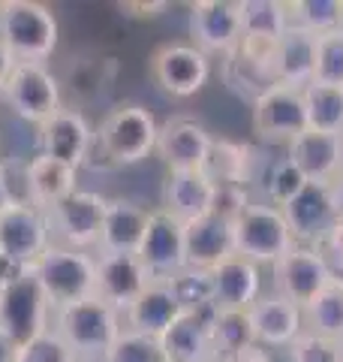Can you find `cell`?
I'll list each match as a JSON object with an SVG mask.
<instances>
[{
    "label": "cell",
    "mask_w": 343,
    "mask_h": 362,
    "mask_svg": "<svg viewBox=\"0 0 343 362\" xmlns=\"http://www.w3.org/2000/svg\"><path fill=\"white\" fill-rule=\"evenodd\" d=\"M280 211L286 223H289L295 242L307 247H316L325 239V233L337 223V211H335V202H331V187L319 185V181H307V187L292 202H286Z\"/></svg>",
    "instance_id": "cell-19"
},
{
    "label": "cell",
    "mask_w": 343,
    "mask_h": 362,
    "mask_svg": "<svg viewBox=\"0 0 343 362\" xmlns=\"http://www.w3.org/2000/svg\"><path fill=\"white\" fill-rule=\"evenodd\" d=\"M250 194L241 185H217V199H214V214H220L226 221H235L247 206H250Z\"/></svg>",
    "instance_id": "cell-41"
},
{
    "label": "cell",
    "mask_w": 343,
    "mask_h": 362,
    "mask_svg": "<svg viewBox=\"0 0 343 362\" xmlns=\"http://www.w3.org/2000/svg\"><path fill=\"white\" fill-rule=\"evenodd\" d=\"M172 290H175V296L181 302V308L184 311H193V308H202V305L211 302V275L202 269H184L178 272L175 278H169Z\"/></svg>",
    "instance_id": "cell-38"
},
{
    "label": "cell",
    "mask_w": 343,
    "mask_h": 362,
    "mask_svg": "<svg viewBox=\"0 0 343 362\" xmlns=\"http://www.w3.org/2000/svg\"><path fill=\"white\" fill-rule=\"evenodd\" d=\"M16 58H13V52L4 45V40H0V94H4V88H6V82H9V76H13V70H16Z\"/></svg>",
    "instance_id": "cell-45"
},
{
    "label": "cell",
    "mask_w": 343,
    "mask_h": 362,
    "mask_svg": "<svg viewBox=\"0 0 343 362\" xmlns=\"http://www.w3.org/2000/svg\"><path fill=\"white\" fill-rule=\"evenodd\" d=\"M52 305L45 299L37 272H28L25 278L13 281L0 290V329L16 338L21 347L37 341L42 332H49Z\"/></svg>",
    "instance_id": "cell-6"
},
{
    "label": "cell",
    "mask_w": 343,
    "mask_h": 362,
    "mask_svg": "<svg viewBox=\"0 0 343 362\" xmlns=\"http://www.w3.org/2000/svg\"><path fill=\"white\" fill-rule=\"evenodd\" d=\"M6 106L30 124H45L61 106V85L45 64H16L4 88Z\"/></svg>",
    "instance_id": "cell-8"
},
{
    "label": "cell",
    "mask_w": 343,
    "mask_h": 362,
    "mask_svg": "<svg viewBox=\"0 0 343 362\" xmlns=\"http://www.w3.org/2000/svg\"><path fill=\"white\" fill-rule=\"evenodd\" d=\"M109 199L97 194V190H76L70 199L49 211L52 235H57V245L76 247V251H88V247L100 245L102 221H106Z\"/></svg>",
    "instance_id": "cell-11"
},
{
    "label": "cell",
    "mask_w": 343,
    "mask_h": 362,
    "mask_svg": "<svg viewBox=\"0 0 343 362\" xmlns=\"http://www.w3.org/2000/svg\"><path fill=\"white\" fill-rule=\"evenodd\" d=\"M292 25L325 37V33L340 28V0H295L289 4Z\"/></svg>",
    "instance_id": "cell-34"
},
{
    "label": "cell",
    "mask_w": 343,
    "mask_h": 362,
    "mask_svg": "<svg viewBox=\"0 0 343 362\" xmlns=\"http://www.w3.org/2000/svg\"><path fill=\"white\" fill-rule=\"evenodd\" d=\"M220 362H274V356L268 354V347H262V344H250V347H244V350H238V354L223 356Z\"/></svg>",
    "instance_id": "cell-43"
},
{
    "label": "cell",
    "mask_w": 343,
    "mask_h": 362,
    "mask_svg": "<svg viewBox=\"0 0 343 362\" xmlns=\"http://www.w3.org/2000/svg\"><path fill=\"white\" fill-rule=\"evenodd\" d=\"M217 308L214 302L202 305V308L184 311L175 323L160 338L166 350L169 362H220L214 347V323H217Z\"/></svg>",
    "instance_id": "cell-13"
},
{
    "label": "cell",
    "mask_w": 343,
    "mask_h": 362,
    "mask_svg": "<svg viewBox=\"0 0 343 362\" xmlns=\"http://www.w3.org/2000/svg\"><path fill=\"white\" fill-rule=\"evenodd\" d=\"M190 37L193 45L220 54H232L244 40L241 0H199L190 9Z\"/></svg>",
    "instance_id": "cell-12"
},
{
    "label": "cell",
    "mask_w": 343,
    "mask_h": 362,
    "mask_svg": "<svg viewBox=\"0 0 343 362\" xmlns=\"http://www.w3.org/2000/svg\"><path fill=\"white\" fill-rule=\"evenodd\" d=\"M304 332L331 341L343 338V281H331L311 305H304Z\"/></svg>",
    "instance_id": "cell-31"
},
{
    "label": "cell",
    "mask_w": 343,
    "mask_h": 362,
    "mask_svg": "<svg viewBox=\"0 0 343 362\" xmlns=\"http://www.w3.org/2000/svg\"><path fill=\"white\" fill-rule=\"evenodd\" d=\"M337 30H343V0H340V28Z\"/></svg>",
    "instance_id": "cell-47"
},
{
    "label": "cell",
    "mask_w": 343,
    "mask_h": 362,
    "mask_svg": "<svg viewBox=\"0 0 343 362\" xmlns=\"http://www.w3.org/2000/svg\"><path fill=\"white\" fill-rule=\"evenodd\" d=\"M253 130L259 139H271V142H292L295 136L311 130L304 88L274 82L268 90H262L253 100Z\"/></svg>",
    "instance_id": "cell-9"
},
{
    "label": "cell",
    "mask_w": 343,
    "mask_h": 362,
    "mask_svg": "<svg viewBox=\"0 0 343 362\" xmlns=\"http://www.w3.org/2000/svg\"><path fill=\"white\" fill-rule=\"evenodd\" d=\"M331 272L316 247L299 245L292 254H286L280 263H274V287L280 296L295 305H311L319 293L331 284Z\"/></svg>",
    "instance_id": "cell-16"
},
{
    "label": "cell",
    "mask_w": 343,
    "mask_h": 362,
    "mask_svg": "<svg viewBox=\"0 0 343 362\" xmlns=\"http://www.w3.org/2000/svg\"><path fill=\"white\" fill-rule=\"evenodd\" d=\"M160 124L151 109L139 103H121L102 118L94 142L100 145L102 157L114 166H133L145 160L157 148Z\"/></svg>",
    "instance_id": "cell-4"
},
{
    "label": "cell",
    "mask_w": 343,
    "mask_h": 362,
    "mask_svg": "<svg viewBox=\"0 0 343 362\" xmlns=\"http://www.w3.org/2000/svg\"><path fill=\"white\" fill-rule=\"evenodd\" d=\"M142 263L148 266L154 278H175L178 272L187 269V245H184V223L172 218L169 211H151L148 230L139 247Z\"/></svg>",
    "instance_id": "cell-14"
},
{
    "label": "cell",
    "mask_w": 343,
    "mask_h": 362,
    "mask_svg": "<svg viewBox=\"0 0 343 362\" xmlns=\"http://www.w3.org/2000/svg\"><path fill=\"white\" fill-rule=\"evenodd\" d=\"M40 148L52 160L82 169L94 148V130L78 109H57L49 121L40 124Z\"/></svg>",
    "instance_id": "cell-17"
},
{
    "label": "cell",
    "mask_w": 343,
    "mask_h": 362,
    "mask_svg": "<svg viewBox=\"0 0 343 362\" xmlns=\"http://www.w3.org/2000/svg\"><path fill=\"white\" fill-rule=\"evenodd\" d=\"M289 160L304 173L307 181L331 185L343 169V139L335 133L307 130L289 142Z\"/></svg>",
    "instance_id": "cell-26"
},
{
    "label": "cell",
    "mask_w": 343,
    "mask_h": 362,
    "mask_svg": "<svg viewBox=\"0 0 343 362\" xmlns=\"http://www.w3.org/2000/svg\"><path fill=\"white\" fill-rule=\"evenodd\" d=\"M148 218H151V211H145L130 199H109L106 221H102L100 233L102 254H139Z\"/></svg>",
    "instance_id": "cell-27"
},
{
    "label": "cell",
    "mask_w": 343,
    "mask_h": 362,
    "mask_svg": "<svg viewBox=\"0 0 343 362\" xmlns=\"http://www.w3.org/2000/svg\"><path fill=\"white\" fill-rule=\"evenodd\" d=\"M250 320L262 347H289L304 332V308L280 293H262L250 308Z\"/></svg>",
    "instance_id": "cell-23"
},
{
    "label": "cell",
    "mask_w": 343,
    "mask_h": 362,
    "mask_svg": "<svg viewBox=\"0 0 343 362\" xmlns=\"http://www.w3.org/2000/svg\"><path fill=\"white\" fill-rule=\"evenodd\" d=\"M313 82L343 88V30H331L325 37H319Z\"/></svg>",
    "instance_id": "cell-37"
},
{
    "label": "cell",
    "mask_w": 343,
    "mask_h": 362,
    "mask_svg": "<svg viewBox=\"0 0 343 362\" xmlns=\"http://www.w3.org/2000/svg\"><path fill=\"white\" fill-rule=\"evenodd\" d=\"M331 202H335V211H337V221H343V169H340V175L331 181Z\"/></svg>",
    "instance_id": "cell-46"
},
{
    "label": "cell",
    "mask_w": 343,
    "mask_h": 362,
    "mask_svg": "<svg viewBox=\"0 0 343 362\" xmlns=\"http://www.w3.org/2000/svg\"><path fill=\"white\" fill-rule=\"evenodd\" d=\"M21 362H82V359L66 347V341L61 335L54 329H49V332H42L37 341H30L25 347V359Z\"/></svg>",
    "instance_id": "cell-40"
},
{
    "label": "cell",
    "mask_w": 343,
    "mask_h": 362,
    "mask_svg": "<svg viewBox=\"0 0 343 362\" xmlns=\"http://www.w3.org/2000/svg\"><path fill=\"white\" fill-rule=\"evenodd\" d=\"M154 275L139 254H102L97 259V296L121 314L148 290Z\"/></svg>",
    "instance_id": "cell-18"
},
{
    "label": "cell",
    "mask_w": 343,
    "mask_h": 362,
    "mask_svg": "<svg viewBox=\"0 0 343 362\" xmlns=\"http://www.w3.org/2000/svg\"><path fill=\"white\" fill-rule=\"evenodd\" d=\"M214 136L205 130V124L193 118H172L160 127L157 154L163 157L169 173H202L208 163Z\"/></svg>",
    "instance_id": "cell-15"
},
{
    "label": "cell",
    "mask_w": 343,
    "mask_h": 362,
    "mask_svg": "<svg viewBox=\"0 0 343 362\" xmlns=\"http://www.w3.org/2000/svg\"><path fill=\"white\" fill-rule=\"evenodd\" d=\"M316 42L319 37L299 25H289L271 49V76L277 85L307 88L316 73Z\"/></svg>",
    "instance_id": "cell-20"
},
{
    "label": "cell",
    "mask_w": 343,
    "mask_h": 362,
    "mask_svg": "<svg viewBox=\"0 0 343 362\" xmlns=\"http://www.w3.org/2000/svg\"><path fill=\"white\" fill-rule=\"evenodd\" d=\"M52 245L49 211L33 202H6L0 209V257L21 266H37L45 247Z\"/></svg>",
    "instance_id": "cell-7"
},
{
    "label": "cell",
    "mask_w": 343,
    "mask_h": 362,
    "mask_svg": "<svg viewBox=\"0 0 343 362\" xmlns=\"http://www.w3.org/2000/svg\"><path fill=\"white\" fill-rule=\"evenodd\" d=\"M151 78L172 97H193L208 85L211 61L193 42H166L151 54Z\"/></svg>",
    "instance_id": "cell-10"
},
{
    "label": "cell",
    "mask_w": 343,
    "mask_h": 362,
    "mask_svg": "<svg viewBox=\"0 0 343 362\" xmlns=\"http://www.w3.org/2000/svg\"><path fill=\"white\" fill-rule=\"evenodd\" d=\"M102 362H169V359L160 338L124 329L118 341L109 347V354L102 356Z\"/></svg>",
    "instance_id": "cell-35"
},
{
    "label": "cell",
    "mask_w": 343,
    "mask_h": 362,
    "mask_svg": "<svg viewBox=\"0 0 343 362\" xmlns=\"http://www.w3.org/2000/svg\"><path fill=\"white\" fill-rule=\"evenodd\" d=\"M340 139H343V136H340Z\"/></svg>",
    "instance_id": "cell-48"
},
{
    "label": "cell",
    "mask_w": 343,
    "mask_h": 362,
    "mask_svg": "<svg viewBox=\"0 0 343 362\" xmlns=\"http://www.w3.org/2000/svg\"><path fill=\"white\" fill-rule=\"evenodd\" d=\"M0 290H4V287H0Z\"/></svg>",
    "instance_id": "cell-49"
},
{
    "label": "cell",
    "mask_w": 343,
    "mask_h": 362,
    "mask_svg": "<svg viewBox=\"0 0 343 362\" xmlns=\"http://www.w3.org/2000/svg\"><path fill=\"white\" fill-rule=\"evenodd\" d=\"M181 314H184V308H181L172 284L163 278H154L142 296L124 311V329L163 338L166 329L178 320Z\"/></svg>",
    "instance_id": "cell-24"
},
{
    "label": "cell",
    "mask_w": 343,
    "mask_h": 362,
    "mask_svg": "<svg viewBox=\"0 0 343 362\" xmlns=\"http://www.w3.org/2000/svg\"><path fill=\"white\" fill-rule=\"evenodd\" d=\"M256 341V329L250 320V311H220L214 323V347H217V359H223L229 354H238Z\"/></svg>",
    "instance_id": "cell-33"
},
{
    "label": "cell",
    "mask_w": 343,
    "mask_h": 362,
    "mask_svg": "<svg viewBox=\"0 0 343 362\" xmlns=\"http://www.w3.org/2000/svg\"><path fill=\"white\" fill-rule=\"evenodd\" d=\"M319 257L325 259V266L335 281H343V221H337L331 230L325 233V239L316 245Z\"/></svg>",
    "instance_id": "cell-42"
},
{
    "label": "cell",
    "mask_w": 343,
    "mask_h": 362,
    "mask_svg": "<svg viewBox=\"0 0 343 362\" xmlns=\"http://www.w3.org/2000/svg\"><path fill=\"white\" fill-rule=\"evenodd\" d=\"M54 332L64 338L66 347L82 362H102L109 347L124 332V314L112 308L109 302H102L100 296H94L54 311Z\"/></svg>",
    "instance_id": "cell-1"
},
{
    "label": "cell",
    "mask_w": 343,
    "mask_h": 362,
    "mask_svg": "<svg viewBox=\"0 0 343 362\" xmlns=\"http://www.w3.org/2000/svg\"><path fill=\"white\" fill-rule=\"evenodd\" d=\"M211 275V302L220 311H250L262 296V272L244 257H229L226 263L208 272Z\"/></svg>",
    "instance_id": "cell-22"
},
{
    "label": "cell",
    "mask_w": 343,
    "mask_h": 362,
    "mask_svg": "<svg viewBox=\"0 0 343 362\" xmlns=\"http://www.w3.org/2000/svg\"><path fill=\"white\" fill-rule=\"evenodd\" d=\"M21 359H25V347L0 329V362H21Z\"/></svg>",
    "instance_id": "cell-44"
},
{
    "label": "cell",
    "mask_w": 343,
    "mask_h": 362,
    "mask_svg": "<svg viewBox=\"0 0 343 362\" xmlns=\"http://www.w3.org/2000/svg\"><path fill=\"white\" fill-rule=\"evenodd\" d=\"M57 18L37 0H4L0 4V40L18 64H42L57 49Z\"/></svg>",
    "instance_id": "cell-3"
},
{
    "label": "cell",
    "mask_w": 343,
    "mask_h": 362,
    "mask_svg": "<svg viewBox=\"0 0 343 362\" xmlns=\"http://www.w3.org/2000/svg\"><path fill=\"white\" fill-rule=\"evenodd\" d=\"M253 151L247 145H238V142H226L220 139L211 145V154H208V163H205V173H208L217 185H241L247 187L253 181Z\"/></svg>",
    "instance_id": "cell-30"
},
{
    "label": "cell",
    "mask_w": 343,
    "mask_h": 362,
    "mask_svg": "<svg viewBox=\"0 0 343 362\" xmlns=\"http://www.w3.org/2000/svg\"><path fill=\"white\" fill-rule=\"evenodd\" d=\"M33 272H37L52 311L97 296V257H90L88 251L52 242Z\"/></svg>",
    "instance_id": "cell-2"
},
{
    "label": "cell",
    "mask_w": 343,
    "mask_h": 362,
    "mask_svg": "<svg viewBox=\"0 0 343 362\" xmlns=\"http://www.w3.org/2000/svg\"><path fill=\"white\" fill-rule=\"evenodd\" d=\"M76 173L78 169L66 166L52 157H33L28 160V187H30V202L42 211H52L54 206H61L64 199H70L76 194Z\"/></svg>",
    "instance_id": "cell-28"
},
{
    "label": "cell",
    "mask_w": 343,
    "mask_h": 362,
    "mask_svg": "<svg viewBox=\"0 0 343 362\" xmlns=\"http://www.w3.org/2000/svg\"><path fill=\"white\" fill-rule=\"evenodd\" d=\"M289 356H292V362H340V347H337V341H331V338L301 332L289 344Z\"/></svg>",
    "instance_id": "cell-39"
},
{
    "label": "cell",
    "mask_w": 343,
    "mask_h": 362,
    "mask_svg": "<svg viewBox=\"0 0 343 362\" xmlns=\"http://www.w3.org/2000/svg\"><path fill=\"white\" fill-rule=\"evenodd\" d=\"M217 199V181L205 173H169L163 185V211L181 223H190L196 218L214 211Z\"/></svg>",
    "instance_id": "cell-25"
},
{
    "label": "cell",
    "mask_w": 343,
    "mask_h": 362,
    "mask_svg": "<svg viewBox=\"0 0 343 362\" xmlns=\"http://www.w3.org/2000/svg\"><path fill=\"white\" fill-rule=\"evenodd\" d=\"M184 245H187V266L211 272L229 257H235V230L232 221L220 214H205L184 223Z\"/></svg>",
    "instance_id": "cell-21"
},
{
    "label": "cell",
    "mask_w": 343,
    "mask_h": 362,
    "mask_svg": "<svg viewBox=\"0 0 343 362\" xmlns=\"http://www.w3.org/2000/svg\"><path fill=\"white\" fill-rule=\"evenodd\" d=\"M232 230H235V254L256 266L265 263L274 266L299 247L283 211L277 206H268V202H250L232 221Z\"/></svg>",
    "instance_id": "cell-5"
},
{
    "label": "cell",
    "mask_w": 343,
    "mask_h": 362,
    "mask_svg": "<svg viewBox=\"0 0 343 362\" xmlns=\"http://www.w3.org/2000/svg\"><path fill=\"white\" fill-rule=\"evenodd\" d=\"M304 106L311 130L343 136V88L311 82L304 88Z\"/></svg>",
    "instance_id": "cell-32"
},
{
    "label": "cell",
    "mask_w": 343,
    "mask_h": 362,
    "mask_svg": "<svg viewBox=\"0 0 343 362\" xmlns=\"http://www.w3.org/2000/svg\"><path fill=\"white\" fill-rule=\"evenodd\" d=\"M304 187H307L304 173L289 160V157H280L277 163H271L268 175H265V202L283 209L286 202H292Z\"/></svg>",
    "instance_id": "cell-36"
},
{
    "label": "cell",
    "mask_w": 343,
    "mask_h": 362,
    "mask_svg": "<svg viewBox=\"0 0 343 362\" xmlns=\"http://www.w3.org/2000/svg\"><path fill=\"white\" fill-rule=\"evenodd\" d=\"M241 16H244V45L256 49H274L286 28L292 25L289 4L280 0H241Z\"/></svg>",
    "instance_id": "cell-29"
}]
</instances>
